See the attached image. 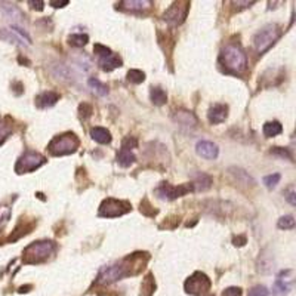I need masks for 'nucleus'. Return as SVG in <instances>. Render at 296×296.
Returning <instances> with one entry per match:
<instances>
[{"label": "nucleus", "instance_id": "nucleus-1", "mask_svg": "<svg viewBox=\"0 0 296 296\" xmlns=\"http://www.w3.org/2000/svg\"><path fill=\"white\" fill-rule=\"evenodd\" d=\"M221 66L225 68L227 73L231 74H240L246 70L247 66V58L244 51L234 43H228L222 52H221V58H219Z\"/></svg>", "mask_w": 296, "mask_h": 296}, {"label": "nucleus", "instance_id": "nucleus-2", "mask_svg": "<svg viewBox=\"0 0 296 296\" xmlns=\"http://www.w3.org/2000/svg\"><path fill=\"white\" fill-rule=\"evenodd\" d=\"M55 250V244L49 240L34 241L24 250V262L27 263H39L46 261Z\"/></svg>", "mask_w": 296, "mask_h": 296}, {"label": "nucleus", "instance_id": "nucleus-3", "mask_svg": "<svg viewBox=\"0 0 296 296\" xmlns=\"http://www.w3.org/2000/svg\"><path fill=\"white\" fill-rule=\"evenodd\" d=\"M79 138L71 133V132H67L64 135H60V136H55L48 148L51 151V154L54 156H67V154H71V153H76V150L79 148Z\"/></svg>", "mask_w": 296, "mask_h": 296}, {"label": "nucleus", "instance_id": "nucleus-4", "mask_svg": "<svg viewBox=\"0 0 296 296\" xmlns=\"http://www.w3.org/2000/svg\"><path fill=\"white\" fill-rule=\"evenodd\" d=\"M280 37V29L275 24H268L262 27L253 37V45L258 54H265Z\"/></svg>", "mask_w": 296, "mask_h": 296}, {"label": "nucleus", "instance_id": "nucleus-5", "mask_svg": "<svg viewBox=\"0 0 296 296\" xmlns=\"http://www.w3.org/2000/svg\"><path fill=\"white\" fill-rule=\"evenodd\" d=\"M45 163H46V159L42 154H39L36 151H26L20 157V160L15 166V172L17 173H29V172L39 169Z\"/></svg>", "mask_w": 296, "mask_h": 296}, {"label": "nucleus", "instance_id": "nucleus-6", "mask_svg": "<svg viewBox=\"0 0 296 296\" xmlns=\"http://www.w3.org/2000/svg\"><path fill=\"white\" fill-rule=\"evenodd\" d=\"M209 289H210V280H209V277L204 272H200V271L194 272L185 281V290H187V293L194 295V296H201L206 292H209Z\"/></svg>", "mask_w": 296, "mask_h": 296}, {"label": "nucleus", "instance_id": "nucleus-7", "mask_svg": "<svg viewBox=\"0 0 296 296\" xmlns=\"http://www.w3.org/2000/svg\"><path fill=\"white\" fill-rule=\"evenodd\" d=\"M128 274H131V271L128 269V265H125V262L114 263V265H110V266H105V268L101 269L99 277H98V283L110 284V283H114V281L126 277Z\"/></svg>", "mask_w": 296, "mask_h": 296}, {"label": "nucleus", "instance_id": "nucleus-8", "mask_svg": "<svg viewBox=\"0 0 296 296\" xmlns=\"http://www.w3.org/2000/svg\"><path fill=\"white\" fill-rule=\"evenodd\" d=\"M188 8H190V3L188 2H176L173 3L164 14H163V20L172 26V27H176V26H181L185 18H187V14H188Z\"/></svg>", "mask_w": 296, "mask_h": 296}, {"label": "nucleus", "instance_id": "nucleus-9", "mask_svg": "<svg viewBox=\"0 0 296 296\" xmlns=\"http://www.w3.org/2000/svg\"><path fill=\"white\" fill-rule=\"evenodd\" d=\"M131 210V204L128 201L116 200V198H107L102 201L99 207V215L105 218H116L128 213Z\"/></svg>", "mask_w": 296, "mask_h": 296}, {"label": "nucleus", "instance_id": "nucleus-10", "mask_svg": "<svg viewBox=\"0 0 296 296\" xmlns=\"http://www.w3.org/2000/svg\"><path fill=\"white\" fill-rule=\"evenodd\" d=\"M190 191H193V185L191 184H184V185H179V187H173V185H170L167 182H163L156 190V194L163 200H175L178 197L185 196Z\"/></svg>", "mask_w": 296, "mask_h": 296}, {"label": "nucleus", "instance_id": "nucleus-11", "mask_svg": "<svg viewBox=\"0 0 296 296\" xmlns=\"http://www.w3.org/2000/svg\"><path fill=\"white\" fill-rule=\"evenodd\" d=\"M196 151L198 156L207 159V160H215L219 154V148L216 144L210 142V141H200L196 145Z\"/></svg>", "mask_w": 296, "mask_h": 296}, {"label": "nucleus", "instance_id": "nucleus-12", "mask_svg": "<svg viewBox=\"0 0 296 296\" xmlns=\"http://www.w3.org/2000/svg\"><path fill=\"white\" fill-rule=\"evenodd\" d=\"M228 116V107L224 104H215L210 107L209 113H207V119L212 125H219L222 122H225Z\"/></svg>", "mask_w": 296, "mask_h": 296}, {"label": "nucleus", "instance_id": "nucleus-13", "mask_svg": "<svg viewBox=\"0 0 296 296\" xmlns=\"http://www.w3.org/2000/svg\"><path fill=\"white\" fill-rule=\"evenodd\" d=\"M150 6L151 2H148V0H125V2H120L119 9L131 12H144L150 9Z\"/></svg>", "mask_w": 296, "mask_h": 296}, {"label": "nucleus", "instance_id": "nucleus-14", "mask_svg": "<svg viewBox=\"0 0 296 296\" xmlns=\"http://www.w3.org/2000/svg\"><path fill=\"white\" fill-rule=\"evenodd\" d=\"M173 122L181 125V126H185V128H194L197 125V117L191 111L178 110L173 114Z\"/></svg>", "mask_w": 296, "mask_h": 296}, {"label": "nucleus", "instance_id": "nucleus-15", "mask_svg": "<svg viewBox=\"0 0 296 296\" xmlns=\"http://www.w3.org/2000/svg\"><path fill=\"white\" fill-rule=\"evenodd\" d=\"M212 184H213V179L210 175H207L204 172H197L194 175V181L191 185H193V190H196V191H206L212 187Z\"/></svg>", "mask_w": 296, "mask_h": 296}, {"label": "nucleus", "instance_id": "nucleus-16", "mask_svg": "<svg viewBox=\"0 0 296 296\" xmlns=\"http://www.w3.org/2000/svg\"><path fill=\"white\" fill-rule=\"evenodd\" d=\"M58 101H60V95L57 92L48 91V92L40 94L36 98V105L39 108H49V107H54Z\"/></svg>", "mask_w": 296, "mask_h": 296}, {"label": "nucleus", "instance_id": "nucleus-17", "mask_svg": "<svg viewBox=\"0 0 296 296\" xmlns=\"http://www.w3.org/2000/svg\"><path fill=\"white\" fill-rule=\"evenodd\" d=\"M99 66L104 71H113V70L122 67V60L119 55L111 54L105 58H99Z\"/></svg>", "mask_w": 296, "mask_h": 296}, {"label": "nucleus", "instance_id": "nucleus-18", "mask_svg": "<svg viewBox=\"0 0 296 296\" xmlns=\"http://www.w3.org/2000/svg\"><path fill=\"white\" fill-rule=\"evenodd\" d=\"M91 136L98 144H110L111 142V133L105 128H99V126L92 128L91 129Z\"/></svg>", "mask_w": 296, "mask_h": 296}, {"label": "nucleus", "instance_id": "nucleus-19", "mask_svg": "<svg viewBox=\"0 0 296 296\" xmlns=\"http://www.w3.org/2000/svg\"><path fill=\"white\" fill-rule=\"evenodd\" d=\"M135 154L132 153V150H128V148H122L117 154V163L123 167H129L131 164L135 163Z\"/></svg>", "mask_w": 296, "mask_h": 296}, {"label": "nucleus", "instance_id": "nucleus-20", "mask_svg": "<svg viewBox=\"0 0 296 296\" xmlns=\"http://www.w3.org/2000/svg\"><path fill=\"white\" fill-rule=\"evenodd\" d=\"M262 132L266 138H272V136H277L283 132V126L280 125V122H266L262 128Z\"/></svg>", "mask_w": 296, "mask_h": 296}, {"label": "nucleus", "instance_id": "nucleus-21", "mask_svg": "<svg viewBox=\"0 0 296 296\" xmlns=\"http://www.w3.org/2000/svg\"><path fill=\"white\" fill-rule=\"evenodd\" d=\"M150 98L154 105H163L167 101V95L162 88H151L150 91Z\"/></svg>", "mask_w": 296, "mask_h": 296}, {"label": "nucleus", "instance_id": "nucleus-22", "mask_svg": "<svg viewBox=\"0 0 296 296\" xmlns=\"http://www.w3.org/2000/svg\"><path fill=\"white\" fill-rule=\"evenodd\" d=\"M89 86L92 88V91L97 94V95H99V97H105L107 94H108V88L102 83V82H99L98 79H89Z\"/></svg>", "mask_w": 296, "mask_h": 296}, {"label": "nucleus", "instance_id": "nucleus-23", "mask_svg": "<svg viewBox=\"0 0 296 296\" xmlns=\"http://www.w3.org/2000/svg\"><path fill=\"white\" fill-rule=\"evenodd\" d=\"M89 42V36L88 34H71L68 37V43L71 46H76V48H82L85 46L86 43Z\"/></svg>", "mask_w": 296, "mask_h": 296}, {"label": "nucleus", "instance_id": "nucleus-24", "mask_svg": "<svg viewBox=\"0 0 296 296\" xmlns=\"http://www.w3.org/2000/svg\"><path fill=\"white\" fill-rule=\"evenodd\" d=\"M128 80L133 85H139L145 80V74L141 70H129L128 73Z\"/></svg>", "mask_w": 296, "mask_h": 296}, {"label": "nucleus", "instance_id": "nucleus-25", "mask_svg": "<svg viewBox=\"0 0 296 296\" xmlns=\"http://www.w3.org/2000/svg\"><path fill=\"white\" fill-rule=\"evenodd\" d=\"M12 132V126L6 122H0V145H2L6 138L9 136V133Z\"/></svg>", "mask_w": 296, "mask_h": 296}, {"label": "nucleus", "instance_id": "nucleus-26", "mask_svg": "<svg viewBox=\"0 0 296 296\" xmlns=\"http://www.w3.org/2000/svg\"><path fill=\"white\" fill-rule=\"evenodd\" d=\"M278 228H281V230H290V228H293L295 227V218L292 216V215H287V216H283V218H280L278 219Z\"/></svg>", "mask_w": 296, "mask_h": 296}, {"label": "nucleus", "instance_id": "nucleus-27", "mask_svg": "<svg viewBox=\"0 0 296 296\" xmlns=\"http://www.w3.org/2000/svg\"><path fill=\"white\" fill-rule=\"evenodd\" d=\"M289 290H290V286H289L287 283H284L281 278H278V280L275 281L274 287H272V292H274L275 295H286Z\"/></svg>", "mask_w": 296, "mask_h": 296}, {"label": "nucleus", "instance_id": "nucleus-28", "mask_svg": "<svg viewBox=\"0 0 296 296\" xmlns=\"http://www.w3.org/2000/svg\"><path fill=\"white\" fill-rule=\"evenodd\" d=\"M280 173H272V175H266L265 178H263V184H265V187L266 188H269V190H272L278 182H280Z\"/></svg>", "mask_w": 296, "mask_h": 296}, {"label": "nucleus", "instance_id": "nucleus-29", "mask_svg": "<svg viewBox=\"0 0 296 296\" xmlns=\"http://www.w3.org/2000/svg\"><path fill=\"white\" fill-rule=\"evenodd\" d=\"M247 296H268V289L265 286H255L249 290Z\"/></svg>", "mask_w": 296, "mask_h": 296}, {"label": "nucleus", "instance_id": "nucleus-30", "mask_svg": "<svg viewBox=\"0 0 296 296\" xmlns=\"http://www.w3.org/2000/svg\"><path fill=\"white\" fill-rule=\"evenodd\" d=\"M94 51H95L97 55H99V58H105V57H108V55L113 54L111 49H108L107 46H102V45H95V46H94Z\"/></svg>", "mask_w": 296, "mask_h": 296}, {"label": "nucleus", "instance_id": "nucleus-31", "mask_svg": "<svg viewBox=\"0 0 296 296\" xmlns=\"http://www.w3.org/2000/svg\"><path fill=\"white\" fill-rule=\"evenodd\" d=\"M271 154H275V156H280V157H283V159H289V160H292V154L289 153L287 148L274 147V148L271 150Z\"/></svg>", "mask_w": 296, "mask_h": 296}, {"label": "nucleus", "instance_id": "nucleus-32", "mask_svg": "<svg viewBox=\"0 0 296 296\" xmlns=\"http://www.w3.org/2000/svg\"><path fill=\"white\" fill-rule=\"evenodd\" d=\"M231 170H234L232 173L235 175V178H238V179H244L246 184H249V182L253 184V179H252V178H250L244 170H241V169H231Z\"/></svg>", "mask_w": 296, "mask_h": 296}, {"label": "nucleus", "instance_id": "nucleus-33", "mask_svg": "<svg viewBox=\"0 0 296 296\" xmlns=\"http://www.w3.org/2000/svg\"><path fill=\"white\" fill-rule=\"evenodd\" d=\"M138 147V141L136 138H131L128 136L126 139H123V144H122V148H128V150H133Z\"/></svg>", "mask_w": 296, "mask_h": 296}, {"label": "nucleus", "instance_id": "nucleus-34", "mask_svg": "<svg viewBox=\"0 0 296 296\" xmlns=\"http://www.w3.org/2000/svg\"><path fill=\"white\" fill-rule=\"evenodd\" d=\"M284 197L287 198V201H289L292 206H295V204H296V198H295V188H293V187H289V190L284 193Z\"/></svg>", "mask_w": 296, "mask_h": 296}, {"label": "nucleus", "instance_id": "nucleus-35", "mask_svg": "<svg viewBox=\"0 0 296 296\" xmlns=\"http://www.w3.org/2000/svg\"><path fill=\"white\" fill-rule=\"evenodd\" d=\"M224 296H240L241 295V289L240 287H228L224 290L222 293Z\"/></svg>", "mask_w": 296, "mask_h": 296}, {"label": "nucleus", "instance_id": "nucleus-36", "mask_svg": "<svg viewBox=\"0 0 296 296\" xmlns=\"http://www.w3.org/2000/svg\"><path fill=\"white\" fill-rule=\"evenodd\" d=\"M234 244L235 246H244L246 244V237L244 235H238V237H234Z\"/></svg>", "mask_w": 296, "mask_h": 296}, {"label": "nucleus", "instance_id": "nucleus-37", "mask_svg": "<svg viewBox=\"0 0 296 296\" xmlns=\"http://www.w3.org/2000/svg\"><path fill=\"white\" fill-rule=\"evenodd\" d=\"M29 5H32V8L33 9H37V11H43V2H33V0H32V2H29Z\"/></svg>", "mask_w": 296, "mask_h": 296}, {"label": "nucleus", "instance_id": "nucleus-38", "mask_svg": "<svg viewBox=\"0 0 296 296\" xmlns=\"http://www.w3.org/2000/svg\"><path fill=\"white\" fill-rule=\"evenodd\" d=\"M68 3H70L68 0H64V2H51V6H54V8H64Z\"/></svg>", "mask_w": 296, "mask_h": 296}]
</instances>
